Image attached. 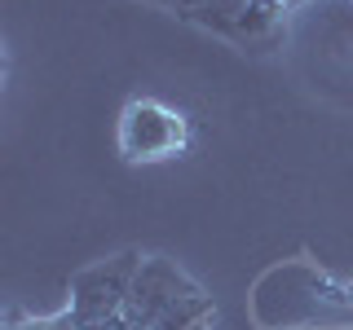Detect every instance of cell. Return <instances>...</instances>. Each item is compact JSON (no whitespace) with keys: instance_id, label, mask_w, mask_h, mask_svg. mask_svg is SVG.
<instances>
[{"instance_id":"obj_5","label":"cell","mask_w":353,"mask_h":330,"mask_svg":"<svg viewBox=\"0 0 353 330\" xmlns=\"http://www.w3.org/2000/svg\"><path fill=\"white\" fill-rule=\"evenodd\" d=\"M9 330H80V322H75L71 308H62V313H53V317H31V322H14Z\"/></svg>"},{"instance_id":"obj_6","label":"cell","mask_w":353,"mask_h":330,"mask_svg":"<svg viewBox=\"0 0 353 330\" xmlns=\"http://www.w3.org/2000/svg\"><path fill=\"white\" fill-rule=\"evenodd\" d=\"M150 5H163V9H172L176 18H185V14H194L199 5H208V0H150Z\"/></svg>"},{"instance_id":"obj_8","label":"cell","mask_w":353,"mask_h":330,"mask_svg":"<svg viewBox=\"0 0 353 330\" xmlns=\"http://www.w3.org/2000/svg\"><path fill=\"white\" fill-rule=\"evenodd\" d=\"M97 330H119V322H115V326H97Z\"/></svg>"},{"instance_id":"obj_3","label":"cell","mask_w":353,"mask_h":330,"mask_svg":"<svg viewBox=\"0 0 353 330\" xmlns=\"http://www.w3.org/2000/svg\"><path fill=\"white\" fill-rule=\"evenodd\" d=\"M137 251H124L115 260H102L93 269H80L71 278V313L80 330H97V326H115L124 317V304H128V291H132V278L141 269Z\"/></svg>"},{"instance_id":"obj_7","label":"cell","mask_w":353,"mask_h":330,"mask_svg":"<svg viewBox=\"0 0 353 330\" xmlns=\"http://www.w3.org/2000/svg\"><path fill=\"white\" fill-rule=\"evenodd\" d=\"M283 5H287V9H296V5H301V0H283Z\"/></svg>"},{"instance_id":"obj_4","label":"cell","mask_w":353,"mask_h":330,"mask_svg":"<svg viewBox=\"0 0 353 330\" xmlns=\"http://www.w3.org/2000/svg\"><path fill=\"white\" fill-rule=\"evenodd\" d=\"M190 146V119L163 102H128L119 115V154L128 163H159Z\"/></svg>"},{"instance_id":"obj_2","label":"cell","mask_w":353,"mask_h":330,"mask_svg":"<svg viewBox=\"0 0 353 330\" xmlns=\"http://www.w3.org/2000/svg\"><path fill=\"white\" fill-rule=\"evenodd\" d=\"M287 14H292V9H287L283 0H208L194 14H185V22H194V27L239 44V49L270 53V49H279V40L287 36Z\"/></svg>"},{"instance_id":"obj_1","label":"cell","mask_w":353,"mask_h":330,"mask_svg":"<svg viewBox=\"0 0 353 330\" xmlns=\"http://www.w3.org/2000/svg\"><path fill=\"white\" fill-rule=\"evenodd\" d=\"M212 295L185 278L168 256H146L132 278L119 330H212Z\"/></svg>"}]
</instances>
